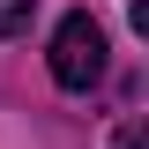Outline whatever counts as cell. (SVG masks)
I'll use <instances>...</instances> for the list:
<instances>
[{"instance_id": "cell-1", "label": "cell", "mask_w": 149, "mask_h": 149, "mask_svg": "<svg viewBox=\"0 0 149 149\" xmlns=\"http://www.w3.org/2000/svg\"><path fill=\"white\" fill-rule=\"evenodd\" d=\"M104 52H112V37H104V22L90 8L60 15V30H52V82L60 90H97L104 82Z\"/></svg>"}, {"instance_id": "cell-2", "label": "cell", "mask_w": 149, "mask_h": 149, "mask_svg": "<svg viewBox=\"0 0 149 149\" xmlns=\"http://www.w3.org/2000/svg\"><path fill=\"white\" fill-rule=\"evenodd\" d=\"M30 15H37V0H0V37H22Z\"/></svg>"}, {"instance_id": "cell-3", "label": "cell", "mask_w": 149, "mask_h": 149, "mask_svg": "<svg viewBox=\"0 0 149 149\" xmlns=\"http://www.w3.org/2000/svg\"><path fill=\"white\" fill-rule=\"evenodd\" d=\"M112 149H142V127H119V134H112Z\"/></svg>"}]
</instances>
